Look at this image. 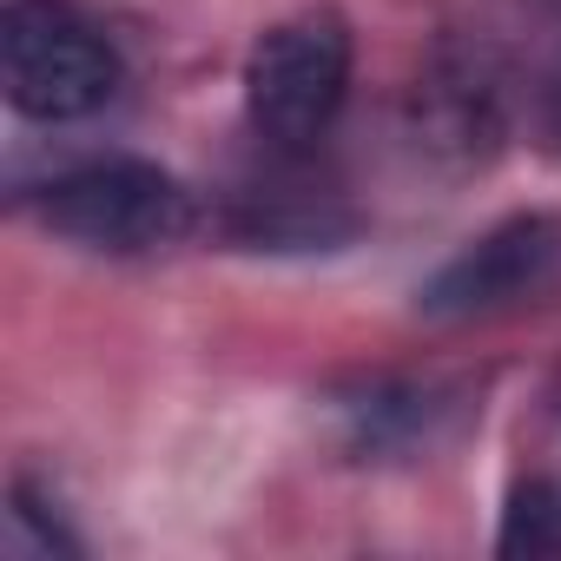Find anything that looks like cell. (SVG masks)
<instances>
[{"label": "cell", "instance_id": "6da1fadb", "mask_svg": "<svg viewBox=\"0 0 561 561\" xmlns=\"http://www.w3.org/2000/svg\"><path fill=\"white\" fill-rule=\"evenodd\" d=\"M27 205L54 238H67L73 251H93V257H159V251L185 244L198 225L192 185L133 152L60 165Z\"/></svg>", "mask_w": 561, "mask_h": 561}, {"label": "cell", "instance_id": "7a4b0ae2", "mask_svg": "<svg viewBox=\"0 0 561 561\" xmlns=\"http://www.w3.org/2000/svg\"><path fill=\"white\" fill-rule=\"evenodd\" d=\"M0 87L34 126H73L119 100L126 60L80 0H8L0 8Z\"/></svg>", "mask_w": 561, "mask_h": 561}, {"label": "cell", "instance_id": "3957f363", "mask_svg": "<svg viewBox=\"0 0 561 561\" xmlns=\"http://www.w3.org/2000/svg\"><path fill=\"white\" fill-rule=\"evenodd\" d=\"M351 27L331 8L271 21L244 54V126L264 152H311L351 100Z\"/></svg>", "mask_w": 561, "mask_h": 561}, {"label": "cell", "instance_id": "277c9868", "mask_svg": "<svg viewBox=\"0 0 561 561\" xmlns=\"http://www.w3.org/2000/svg\"><path fill=\"white\" fill-rule=\"evenodd\" d=\"M515 133V87L502 67L495 34L476 27H449L430 54L423 73L410 87V139L423 159H436L443 172H482L502 139Z\"/></svg>", "mask_w": 561, "mask_h": 561}, {"label": "cell", "instance_id": "5b68a950", "mask_svg": "<svg viewBox=\"0 0 561 561\" xmlns=\"http://www.w3.org/2000/svg\"><path fill=\"white\" fill-rule=\"evenodd\" d=\"M554 277H561V218L508 211L482 238H469L449 264L430 271V285L416 291V311L430 324H476V318H502L541 298Z\"/></svg>", "mask_w": 561, "mask_h": 561}, {"label": "cell", "instance_id": "8992f818", "mask_svg": "<svg viewBox=\"0 0 561 561\" xmlns=\"http://www.w3.org/2000/svg\"><path fill=\"white\" fill-rule=\"evenodd\" d=\"M469 423V390L443 377H357L331 397L337 449L357 462H416Z\"/></svg>", "mask_w": 561, "mask_h": 561}, {"label": "cell", "instance_id": "52a82bcc", "mask_svg": "<svg viewBox=\"0 0 561 561\" xmlns=\"http://www.w3.org/2000/svg\"><path fill=\"white\" fill-rule=\"evenodd\" d=\"M277 165L251 185L231 192V238L251 251H331L344 238H357V211L344 205V192H331L324 179H311L298 159L305 152H271Z\"/></svg>", "mask_w": 561, "mask_h": 561}, {"label": "cell", "instance_id": "ba28073f", "mask_svg": "<svg viewBox=\"0 0 561 561\" xmlns=\"http://www.w3.org/2000/svg\"><path fill=\"white\" fill-rule=\"evenodd\" d=\"M482 27L502 47L515 119L561 159V0H502V14Z\"/></svg>", "mask_w": 561, "mask_h": 561}, {"label": "cell", "instance_id": "9c48e42d", "mask_svg": "<svg viewBox=\"0 0 561 561\" xmlns=\"http://www.w3.org/2000/svg\"><path fill=\"white\" fill-rule=\"evenodd\" d=\"M495 554H561V489L548 476H535L508 495Z\"/></svg>", "mask_w": 561, "mask_h": 561}, {"label": "cell", "instance_id": "30bf717a", "mask_svg": "<svg viewBox=\"0 0 561 561\" xmlns=\"http://www.w3.org/2000/svg\"><path fill=\"white\" fill-rule=\"evenodd\" d=\"M8 541L21 548V554H80L87 541L67 528V515H60V502L34 482V476H21L14 482V508H8Z\"/></svg>", "mask_w": 561, "mask_h": 561}]
</instances>
